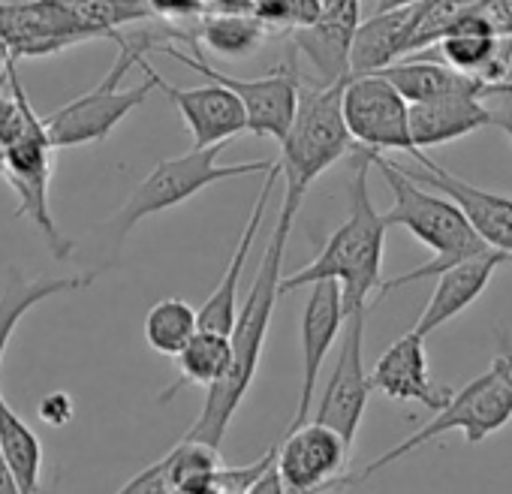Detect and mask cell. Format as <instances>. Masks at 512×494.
Returning a JSON list of instances; mask_svg holds the SVG:
<instances>
[{
	"mask_svg": "<svg viewBox=\"0 0 512 494\" xmlns=\"http://www.w3.org/2000/svg\"><path fill=\"white\" fill-rule=\"evenodd\" d=\"M509 263H512V257H509Z\"/></svg>",
	"mask_w": 512,
	"mask_h": 494,
	"instance_id": "f35d334b",
	"label": "cell"
},
{
	"mask_svg": "<svg viewBox=\"0 0 512 494\" xmlns=\"http://www.w3.org/2000/svg\"><path fill=\"white\" fill-rule=\"evenodd\" d=\"M491 100H494V106H491V124L497 130H503L509 136V142H512V91L497 94Z\"/></svg>",
	"mask_w": 512,
	"mask_h": 494,
	"instance_id": "836d02e7",
	"label": "cell"
},
{
	"mask_svg": "<svg viewBox=\"0 0 512 494\" xmlns=\"http://www.w3.org/2000/svg\"><path fill=\"white\" fill-rule=\"evenodd\" d=\"M344 121L353 142H359L365 151H416L410 133V100L386 73L350 76L344 88Z\"/></svg>",
	"mask_w": 512,
	"mask_h": 494,
	"instance_id": "9c48e42d",
	"label": "cell"
},
{
	"mask_svg": "<svg viewBox=\"0 0 512 494\" xmlns=\"http://www.w3.org/2000/svg\"><path fill=\"white\" fill-rule=\"evenodd\" d=\"M175 359H178V380L157 395L160 404L175 398L184 386H205V389H211L229 371V365H232V338L220 335V332L199 329L190 338V344Z\"/></svg>",
	"mask_w": 512,
	"mask_h": 494,
	"instance_id": "603a6c76",
	"label": "cell"
},
{
	"mask_svg": "<svg viewBox=\"0 0 512 494\" xmlns=\"http://www.w3.org/2000/svg\"><path fill=\"white\" fill-rule=\"evenodd\" d=\"M73 413H76V404H73V398H70L67 392H49V395H43L40 404H37V416H40L46 425H52V428L67 425V422L73 419Z\"/></svg>",
	"mask_w": 512,
	"mask_h": 494,
	"instance_id": "1f68e13d",
	"label": "cell"
},
{
	"mask_svg": "<svg viewBox=\"0 0 512 494\" xmlns=\"http://www.w3.org/2000/svg\"><path fill=\"white\" fill-rule=\"evenodd\" d=\"M88 40H118L127 28L157 22L148 0H64Z\"/></svg>",
	"mask_w": 512,
	"mask_h": 494,
	"instance_id": "d4e9b609",
	"label": "cell"
},
{
	"mask_svg": "<svg viewBox=\"0 0 512 494\" xmlns=\"http://www.w3.org/2000/svg\"><path fill=\"white\" fill-rule=\"evenodd\" d=\"M473 16L494 37H512V0H479Z\"/></svg>",
	"mask_w": 512,
	"mask_h": 494,
	"instance_id": "4dcf8cb0",
	"label": "cell"
},
{
	"mask_svg": "<svg viewBox=\"0 0 512 494\" xmlns=\"http://www.w3.org/2000/svg\"><path fill=\"white\" fill-rule=\"evenodd\" d=\"M88 43L64 0H13L0 4V46L13 61L43 58Z\"/></svg>",
	"mask_w": 512,
	"mask_h": 494,
	"instance_id": "4fadbf2b",
	"label": "cell"
},
{
	"mask_svg": "<svg viewBox=\"0 0 512 494\" xmlns=\"http://www.w3.org/2000/svg\"><path fill=\"white\" fill-rule=\"evenodd\" d=\"M416 4L398 7L389 13H374L362 22L353 52H350V70L353 76L380 73L410 55V34H413Z\"/></svg>",
	"mask_w": 512,
	"mask_h": 494,
	"instance_id": "44dd1931",
	"label": "cell"
},
{
	"mask_svg": "<svg viewBox=\"0 0 512 494\" xmlns=\"http://www.w3.org/2000/svg\"><path fill=\"white\" fill-rule=\"evenodd\" d=\"M281 181V163H275L269 172H266V181L260 187V196H256L247 220H244V229L238 235V244L235 251L220 275V284L214 287V293L205 299V305L199 308V329H208V332H220V335H232L235 323H238V287H241V272H244V263H247V254L263 229V220H266V205H269V196L275 190V184Z\"/></svg>",
	"mask_w": 512,
	"mask_h": 494,
	"instance_id": "ac0fdd59",
	"label": "cell"
},
{
	"mask_svg": "<svg viewBox=\"0 0 512 494\" xmlns=\"http://www.w3.org/2000/svg\"><path fill=\"white\" fill-rule=\"evenodd\" d=\"M196 494H238V491H232V488H226V485H220V482H211V485H205V488L196 491Z\"/></svg>",
	"mask_w": 512,
	"mask_h": 494,
	"instance_id": "8d00e7d4",
	"label": "cell"
},
{
	"mask_svg": "<svg viewBox=\"0 0 512 494\" xmlns=\"http://www.w3.org/2000/svg\"><path fill=\"white\" fill-rule=\"evenodd\" d=\"M365 320H368V308H356L347 314L341 332V353L314 413L317 422L335 428L350 446L359 434V425L368 410V398L374 392L371 374H365Z\"/></svg>",
	"mask_w": 512,
	"mask_h": 494,
	"instance_id": "8fae6325",
	"label": "cell"
},
{
	"mask_svg": "<svg viewBox=\"0 0 512 494\" xmlns=\"http://www.w3.org/2000/svg\"><path fill=\"white\" fill-rule=\"evenodd\" d=\"M94 278H97V272L64 275V278H28L16 266L7 269V281H4V290H0V365H4L7 347H10V341H13V335H16V329L28 311H34L40 302H46L58 293L85 290L94 284Z\"/></svg>",
	"mask_w": 512,
	"mask_h": 494,
	"instance_id": "7402d4cb",
	"label": "cell"
},
{
	"mask_svg": "<svg viewBox=\"0 0 512 494\" xmlns=\"http://www.w3.org/2000/svg\"><path fill=\"white\" fill-rule=\"evenodd\" d=\"M359 28H362V0H323L317 22L299 28L290 37L296 52L320 76V85H335L353 76L350 52Z\"/></svg>",
	"mask_w": 512,
	"mask_h": 494,
	"instance_id": "9a60e30c",
	"label": "cell"
},
{
	"mask_svg": "<svg viewBox=\"0 0 512 494\" xmlns=\"http://www.w3.org/2000/svg\"><path fill=\"white\" fill-rule=\"evenodd\" d=\"M269 37L272 34L266 31L260 19L244 16V13H202L193 31V40L199 49H208L211 55H220L229 61L250 58Z\"/></svg>",
	"mask_w": 512,
	"mask_h": 494,
	"instance_id": "cb8c5ba5",
	"label": "cell"
},
{
	"mask_svg": "<svg viewBox=\"0 0 512 494\" xmlns=\"http://www.w3.org/2000/svg\"><path fill=\"white\" fill-rule=\"evenodd\" d=\"M55 151L58 148L49 136L46 118H40L31 106L22 133L0 151V175L7 178V184L19 196L16 214L28 217L40 229L55 260H67L76 251V241H70L58 229V223L52 217V199H49Z\"/></svg>",
	"mask_w": 512,
	"mask_h": 494,
	"instance_id": "52a82bcc",
	"label": "cell"
},
{
	"mask_svg": "<svg viewBox=\"0 0 512 494\" xmlns=\"http://www.w3.org/2000/svg\"><path fill=\"white\" fill-rule=\"evenodd\" d=\"M160 52H166L169 58H175L178 64L190 67L193 73L205 76L208 82H220L226 85L247 112V133L253 136H266L275 139L278 145L287 139L296 112H299V100H302V76H299V52H293L290 61H284L281 67H275L269 76L260 79H238L229 73H220L217 67H211L205 61V52H199V46L193 49L196 55H187L178 49V43H166Z\"/></svg>",
	"mask_w": 512,
	"mask_h": 494,
	"instance_id": "ba28073f",
	"label": "cell"
},
{
	"mask_svg": "<svg viewBox=\"0 0 512 494\" xmlns=\"http://www.w3.org/2000/svg\"><path fill=\"white\" fill-rule=\"evenodd\" d=\"M169 461V479L178 494H196L205 485H211L223 467L220 449L208 446L202 440H181L172 452H166Z\"/></svg>",
	"mask_w": 512,
	"mask_h": 494,
	"instance_id": "83f0119b",
	"label": "cell"
},
{
	"mask_svg": "<svg viewBox=\"0 0 512 494\" xmlns=\"http://www.w3.org/2000/svg\"><path fill=\"white\" fill-rule=\"evenodd\" d=\"M374 392L395 398V401H416L428 407L431 413H440L449 407L455 389L434 383L428 371V356H425V338L416 335L413 329L401 335L374 365L371 371Z\"/></svg>",
	"mask_w": 512,
	"mask_h": 494,
	"instance_id": "e0dca14e",
	"label": "cell"
},
{
	"mask_svg": "<svg viewBox=\"0 0 512 494\" xmlns=\"http://www.w3.org/2000/svg\"><path fill=\"white\" fill-rule=\"evenodd\" d=\"M350 79L320 88H302L296 121L281 142V178L287 184L284 202L290 208H302L311 184L332 169L341 157L350 154L353 136L344 121V88Z\"/></svg>",
	"mask_w": 512,
	"mask_h": 494,
	"instance_id": "8992f818",
	"label": "cell"
},
{
	"mask_svg": "<svg viewBox=\"0 0 512 494\" xmlns=\"http://www.w3.org/2000/svg\"><path fill=\"white\" fill-rule=\"evenodd\" d=\"M0 449L10 461L22 494H40V476H43V443L37 431L0 398Z\"/></svg>",
	"mask_w": 512,
	"mask_h": 494,
	"instance_id": "484cf974",
	"label": "cell"
},
{
	"mask_svg": "<svg viewBox=\"0 0 512 494\" xmlns=\"http://www.w3.org/2000/svg\"><path fill=\"white\" fill-rule=\"evenodd\" d=\"M157 91L166 94V100L178 109L181 121L187 124L193 136V148H211L226 145L232 136L247 130V112L244 103L220 82H208L199 88H175L169 85L154 67Z\"/></svg>",
	"mask_w": 512,
	"mask_h": 494,
	"instance_id": "2e32d148",
	"label": "cell"
},
{
	"mask_svg": "<svg viewBox=\"0 0 512 494\" xmlns=\"http://www.w3.org/2000/svg\"><path fill=\"white\" fill-rule=\"evenodd\" d=\"M485 124H491V106H485L482 97L449 94L437 100L410 103V133L416 148L422 151L464 139Z\"/></svg>",
	"mask_w": 512,
	"mask_h": 494,
	"instance_id": "ffe728a7",
	"label": "cell"
},
{
	"mask_svg": "<svg viewBox=\"0 0 512 494\" xmlns=\"http://www.w3.org/2000/svg\"><path fill=\"white\" fill-rule=\"evenodd\" d=\"M0 4H13V0H0Z\"/></svg>",
	"mask_w": 512,
	"mask_h": 494,
	"instance_id": "74e56055",
	"label": "cell"
},
{
	"mask_svg": "<svg viewBox=\"0 0 512 494\" xmlns=\"http://www.w3.org/2000/svg\"><path fill=\"white\" fill-rule=\"evenodd\" d=\"M148 7L154 10V16L160 22H187V19H199L205 13L202 0H148Z\"/></svg>",
	"mask_w": 512,
	"mask_h": 494,
	"instance_id": "d6a6232c",
	"label": "cell"
},
{
	"mask_svg": "<svg viewBox=\"0 0 512 494\" xmlns=\"http://www.w3.org/2000/svg\"><path fill=\"white\" fill-rule=\"evenodd\" d=\"M410 157H413V166H401V169L413 181L449 196L464 211V217L470 220L476 235L491 247V251L506 254V260H509L512 257V196L491 193V190H482V187L458 178L455 172H449L437 160H431L422 148H416Z\"/></svg>",
	"mask_w": 512,
	"mask_h": 494,
	"instance_id": "7c38bea8",
	"label": "cell"
},
{
	"mask_svg": "<svg viewBox=\"0 0 512 494\" xmlns=\"http://www.w3.org/2000/svg\"><path fill=\"white\" fill-rule=\"evenodd\" d=\"M115 494H178L172 488V479H169V461L166 455L154 464H148L145 470H139L133 479H127Z\"/></svg>",
	"mask_w": 512,
	"mask_h": 494,
	"instance_id": "f546056e",
	"label": "cell"
},
{
	"mask_svg": "<svg viewBox=\"0 0 512 494\" xmlns=\"http://www.w3.org/2000/svg\"><path fill=\"white\" fill-rule=\"evenodd\" d=\"M509 422H512V341L506 335H500V350L494 353L488 371H482L479 377H473L470 383L455 389L449 407L434 413V419L428 425H422L419 431H413L410 437L395 443L389 452L368 461L359 473H347V485L377 476L389 464L413 455L419 446L431 443L434 437H440L446 431H461L467 443H482L485 437L506 428Z\"/></svg>",
	"mask_w": 512,
	"mask_h": 494,
	"instance_id": "277c9868",
	"label": "cell"
},
{
	"mask_svg": "<svg viewBox=\"0 0 512 494\" xmlns=\"http://www.w3.org/2000/svg\"><path fill=\"white\" fill-rule=\"evenodd\" d=\"M350 443L329 425L308 419L278 443V473L290 494H329L347 488Z\"/></svg>",
	"mask_w": 512,
	"mask_h": 494,
	"instance_id": "30bf717a",
	"label": "cell"
},
{
	"mask_svg": "<svg viewBox=\"0 0 512 494\" xmlns=\"http://www.w3.org/2000/svg\"><path fill=\"white\" fill-rule=\"evenodd\" d=\"M323 0H256V19L269 34H296L317 22Z\"/></svg>",
	"mask_w": 512,
	"mask_h": 494,
	"instance_id": "f1b7e54d",
	"label": "cell"
},
{
	"mask_svg": "<svg viewBox=\"0 0 512 494\" xmlns=\"http://www.w3.org/2000/svg\"><path fill=\"white\" fill-rule=\"evenodd\" d=\"M368 169L371 154L362 148L353 160L347 220L329 235V241L308 266L281 278V296L305 290L317 281H338L347 314L356 308H368V296L383 284V244L389 232L383 211H377L371 202Z\"/></svg>",
	"mask_w": 512,
	"mask_h": 494,
	"instance_id": "7a4b0ae2",
	"label": "cell"
},
{
	"mask_svg": "<svg viewBox=\"0 0 512 494\" xmlns=\"http://www.w3.org/2000/svg\"><path fill=\"white\" fill-rule=\"evenodd\" d=\"M368 154H371V166L383 175V181H386V187L392 193V208L383 211L386 226L389 229L404 226L434 254L425 266L383 281L380 290H377V302L386 299L389 293L401 290V287L437 278L440 272L491 251V247L476 235V229L470 226L464 211L449 196L425 190V184L413 181L401 169V163L389 160L386 154H377V151H368Z\"/></svg>",
	"mask_w": 512,
	"mask_h": 494,
	"instance_id": "3957f363",
	"label": "cell"
},
{
	"mask_svg": "<svg viewBox=\"0 0 512 494\" xmlns=\"http://www.w3.org/2000/svg\"><path fill=\"white\" fill-rule=\"evenodd\" d=\"M220 151L223 145H211V148H190L181 157H169L160 160L139 184L136 190L127 196V202L106 220L103 226V238L109 251H118V247L127 241V235L145 220L154 217L160 211H169L181 202H187L190 196L202 193L211 184L238 178V175H253V172H269L278 160H250V163H220Z\"/></svg>",
	"mask_w": 512,
	"mask_h": 494,
	"instance_id": "5b68a950",
	"label": "cell"
},
{
	"mask_svg": "<svg viewBox=\"0 0 512 494\" xmlns=\"http://www.w3.org/2000/svg\"><path fill=\"white\" fill-rule=\"evenodd\" d=\"M410 4H419V0H377V13H389V10L410 7Z\"/></svg>",
	"mask_w": 512,
	"mask_h": 494,
	"instance_id": "d590c367",
	"label": "cell"
},
{
	"mask_svg": "<svg viewBox=\"0 0 512 494\" xmlns=\"http://www.w3.org/2000/svg\"><path fill=\"white\" fill-rule=\"evenodd\" d=\"M296 214L299 211L290 205H281V211H278L269 247L263 251L260 269H256V278H253L250 293H247V302L238 311V323L229 335L232 338V365L208 389L199 419L184 434L187 440H202V443L220 449L232 416L238 413L241 401L247 398V392L253 386V377H256V371H260L266 335L272 326V314H275V305L281 299L284 254H287V238H290Z\"/></svg>",
	"mask_w": 512,
	"mask_h": 494,
	"instance_id": "6da1fadb",
	"label": "cell"
},
{
	"mask_svg": "<svg viewBox=\"0 0 512 494\" xmlns=\"http://www.w3.org/2000/svg\"><path fill=\"white\" fill-rule=\"evenodd\" d=\"M509 263L506 254L500 251H488L482 257H473L467 263H458L446 272L437 275V284H434V293L425 305V311L419 314L413 332L428 338L431 332H437L440 326H446L449 320H455L461 311H467L482 293L485 287L491 284L494 272Z\"/></svg>",
	"mask_w": 512,
	"mask_h": 494,
	"instance_id": "d6986e66",
	"label": "cell"
},
{
	"mask_svg": "<svg viewBox=\"0 0 512 494\" xmlns=\"http://www.w3.org/2000/svg\"><path fill=\"white\" fill-rule=\"evenodd\" d=\"M344 320H347V311H344L341 284L338 281L311 284L305 308H302V389H299V404L287 431L311 419L314 398H317V377L323 371L329 350L344 332Z\"/></svg>",
	"mask_w": 512,
	"mask_h": 494,
	"instance_id": "5bb4252c",
	"label": "cell"
},
{
	"mask_svg": "<svg viewBox=\"0 0 512 494\" xmlns=\"http://www.w3.org/2000/svg\"><path fill=\"white\" fill-rule=\"evenodd\" d=\"M0 494H22L19 479L10 467V461L4 458V449H0Z\"/></svg>",
	"mask_w": 512,
	"mask_h": 494,
	"instance_id": "e575fe53",
	"label": "cell"
},
{
	"mask_svg": "<svg viewBox=\"0 0 512 494\" xmlns=\"http://www.w3.org/2000/svg\"><path fill=\"white\" fill-rule=\"evenodd\" d=\"M199 332V311L184 299H160L145 314V341L160 356H178Z\"/></svg>",
	"mask_w": 512,
	"mask_h": 494,
	"instance_id": "4316f807",
	"label": "cell"
}]
</instances>
